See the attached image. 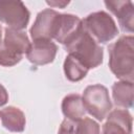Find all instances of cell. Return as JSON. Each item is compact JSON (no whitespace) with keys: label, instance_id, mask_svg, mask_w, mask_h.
Here are the masks:
<instances>
[{"label":"cell","instance_id":"obj_1","mask_svg":"<svg viewBox=\"0 0 134 134\" xmlns=\"http://www.w3.org/2000/svg\"><path fill=\"white\" fill-rule=\"evenodd\" d=\"M109 67L120 81L133 82L134 77V38L121 36L109 47Z\"/></svg>","mask_w":134,"mask_h":134},{"label":"cell","instance_id":"obj_2","mask_svg":"<svg viewBox=\"0 0 134 134\" xmlns=\"http://www.w3.org/2000/svg\"><path fill=\"white\" fill-rule=\"evenodd\" d=\"M64 48L68 54L73 55L88 69L95 68L103 63V48L84 29L65 44Z\"/></svg>","mask_w":134,"mask_h":134},{"label":"cell","instance_id":"obj_3","mask_svg":"<svg viewBox=\"0 0 134 134\" xmlns=\"http://www.w3.org/2000/svg\"><path fill=\"white\" fill-rule=\"evenodd\" d=\"M30 43L25 32L6 27L4 40L0 39V65L10 67L19 63L29 49Z\"/></svg>","mask_w":134,"mask_h":134},{"label":"cell","instance_id":"obj_4","mask_svg":"<svg viewBox=\"0 0 134 134\" xmlns=\"http://www.w3.org/2000/svg\"><path fill=\"white\" fill-rule=\"evenodd\" d=\"M83 29L97 43L106 44L118 35L113 18L106 12H95L82 20Z\"/></svg>","mask_w":134,"mask_h":134},{"label":"cell","instance_id":"obj_5","mask_svg":"<svg viewBox=\"0 0 134 134\" xmlns=\"http://www.w3.org/2000/svg\"><path fill=\"white\" fill-rule=\"evenodd\" d=\"M82 98L86 111L97 120H103L107 117L112 108L108 89L100 84L86 87Z\"/></svg>","mask_w":134,"mask_h":134},{"label":"cell","instance_id":"obj_6","mask_svg":"<svg viewBox=\"0 0 134 134\" xmlns=\"http://www.w3.org/2000/svg\"><path fill=\"white\" fill-rule=\"evenodd\" d=\"M30 13L21 1L1 0L0 1V21L16 30L26 28L29 22Z\"/></svg>","mask_w":134,"mask_h":134},{"label":"cell","instance_id":"obj_7","mask_svg":"<svg viewBox=\"0 0 134 134\" xmlns=\"http://www.w3.org/2000/svg\"><path fill=\"white\" fill-rule=\"evenodd\" d=\"M60 14L51 8H46L37 15V18L30 28V36L34 41L48 40L54 38Z\"/></svg>","mask_w":134,"mask_h":134},{"label":"cell","instance_id":"obj_8","mask_svg":"<svg viewBox=\"0 0 134 134\" xmlns=\"http://www.w3.org/2000/svg\"><path fill=\"white\" fill-rule=\"evenodd\" d=\"M58 51L55 43L48 40H37L30 44L26 52V58L31 64L46 65L52 63Z\"/></svg>","mask_w":134,"mask_h":134},{"label":"cell","instance_id":"obj_9","mask_svg":"<svg viewBox=\"0 0 134 134\" xmlns=\"http://www.w3.org/2000/svg\"><path fill=\"white\" fill-rule=\"evenodd\" d=\"M132 115L128 110L116 109L109 113L103 126V134H131Z\"/></svg>","mask_w":134,"mask_h":134},{"label":"cell","instance_id":"obj_10","mask_svg":"<svg viewBox=\"0 0 134 134\" xmlns=\"http://www.w3.org/2000/svg\"><path fill=\"white\" fill-rule=\"evenodd\" d=\"M106 7L118 19V23L124 31L133 32L134 29V5L129 0L105 1Z\"/></svg>","mask_w":134,"mask_h":134},{"label":"cell","instance_id":"obj_11","mask_svg":"<svg viewBox=\"0 0 134 134\" xmlns=\"http://www.w3.org/2000/svg\"><path fill=\"white\" fill-rule=\"evenodd\" d=\"M83 29L82 20L71 14H60L54 40L65 45Z\"/></svg>","mask_w":134,"mask_h":134},{"label":"cell","instance_id":"obj_12","mask_svg":"<svg viewBox=\"0 0 134 134\" xmlns=\"http://www.w3.org/2000/svg\"><path fill=\"white\" fill-rule=\"evenodd\" d=\"M0 119L2 122V126L10 131L20 133L23 132L25 129L26 118L22 110H20L17 107L8 106L0 111Z\"/></svg>","mask_w":134,"mask_h":134},{"label":"cell","instance_id":"obj_13","mask_svg":"<svg viewBox=\"0 0 134 134\" xmlns=\"http://www.w3.org/2000/svg\"><path fill=\"white\" fill-rule=\"evenodd\" d=\"M133 82L119 81L115 82L112 86V96L114 104L118 107L129 109L133 106Z\"/></svg>","mask_w":134,"mask_h":134},{"label":"cell","instance_id":"obj_14","mask_svg":"<svg viewBox=\"0 0 134 134\" xmlns=\"http://www.w3.org/2000/svg\"><path fill=\"white\" fill-rule=\"evenodd\" d=\"M62 112L68 119H82L86 114V109L82 96L75 93L66 95L62 102Z\"/></svg>","mask_w":134,"mask_h":134},{"label":"cell","instance_id":"obj_15","mask_svg":"<svg viewBox=\"0 0 134 134\" xmlns=\"http://www.w3.org/2000/svg\"><path fill=\"white\" fill-rule=\"evenodd\" d=\"M88 71L89 69L85 67L73 55L68 54L66 57L64 61V72L67 80H69L70 82H79L83 80L87 75Z\"/></svg>","mask_w":134,"mask_h":134},{"label":"cell","instance_id":"obj_16","mask_svg":"<svg viewBox=\"0 0 134 134\" xmlns=\"http://www.w3.org/2000/svg\"><path fill=\"white\" fill-rule=\"evenodd\" d=\"M76 134H100L99 125L89 117H83L77 120Z\"/></svg>","mask_w":134,"mask_h":134},{"label":"cell","instance_id":"obj_17","mask_svg":"<svg viewBox=\"0 0 134 134\" xmlns=\"http://www.w3.org/2000/svg\"><path fill=\"white\" fill-rule=\"evenodd\" d=\"M76 125L77 120L65 118L59 128L58 134H76Z\"/></svg>","mask_w":134,"mask_h":134},{"label":"cell","instance_id":"obj_18","mask_svg":"<svg viewBox=\"0 0 134 134\" xmlns=\"http://www.w3.org/2000/svg\"><path fill=\"white\" fill-rule=\"evenodd\" d=\"M8 100V93L6 89L0 84V107L4 106Z\"/></svg>","mask_w":134,"mask_h":134},{"label":"cell","instance_id":"obj_19","mask_svg":"<svg viewBox=\"0 0 134 134\" xmlns=\"http://www.w3.org/2000/svg\"><path fill=\"white\" fill-rule=\"evenodd\" d=\"M48 5L52 6V7H60V8H64L66 5L69 4V1H47L46 2Z\"/></svg>","mask_w":134,"mask_h":134},{"label":"cell","instance_id":"obj_20","mask_svg":"<svg viewBox=\"0 0 134 134\" xmlns=\"http://www.w3.org/2000/svg\"><path fill=\"white\" fill-rule=\"evenodd\" d=\"M1 36H2V28H1V26H0V39H1Z\"/></svg>","mask_w":134,"mask_h":134}]
</instances>
